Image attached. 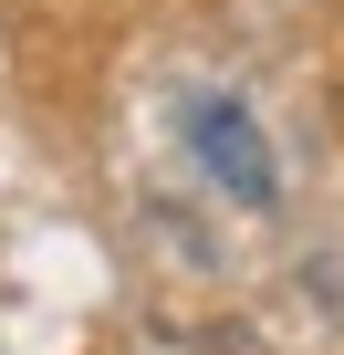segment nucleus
<instances>
[{"mask_svg":"<svg viewBox=\"0 0 344 355\" xmlns=\"http://www.w3.org/2000/svg\"><path fill=\"white\" fill-rule=\"evenodd\" d=\"M188 136H199V167L209 178H230V199H271V167H261V136H251V115L219 94V105H199L188 115Z\"/></svg>","mask_w":344,"mask_h":355,"instance_id":"1","label":"nucleus"}]
</instances>
